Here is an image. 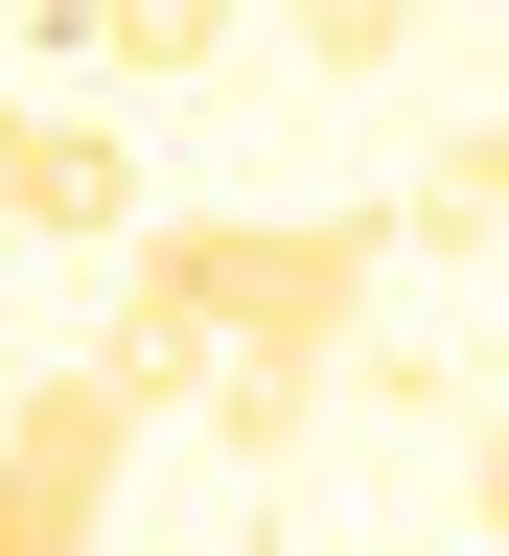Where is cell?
I'll use <instances>...</instances> for the list:
<instances>
[{"label":"cell","mask_w":509,"mask_h":556,"mask_svg":"<svg viewBox=\"0 0 509 556\" xmlns=\"http://www.w3.org/2000/svg\"><path fill=\"white\" fill-rule=\"evenodd\" d=\"M163 441L139 417V371L93 348V371H24L0 394V556H116V464Z\"/></svg>","instance_id":"6da1fadb"},{"label":"cell","mask_w":509,"mask_h":556,"mask_svg":"<svg viewBox=\"0 0 509 556\" xmlns=\"http://www.w3.org/2000/svg\"><path fill=\"white\" fill-rule=\"evenodd\" d=\"M24 232H47V255H139V139H116V116H47V139H24Z\"/></svg>","instance_id":"7a4b0ae2"},{"label":"cell","mask_w":509,"mask_h":556,"mask_svg":"<svg viewBox=\"0 0 509 556\" xmlns=\"http://www.w3.org/2000/svg\"><path fill=\"white\" fill-rule=\"evenodd\" d=\"M47 24L93 47V70H208V47H232V0H47Z\"/></svg>","instance_id":"3957f363"},{"label":"cell","mask_w":509,"mask_h":556,"mask_svg":"<svg viewBox=\"0 0 509 556\" xmlns=\"http://www.w3.org/2000/svg\"><path fill=\"white\" fill-rule=\"evenodd\" d=\"M417 47V0H302V70H394Z\"/></svg>","instance_id":"277c9868"},{"label":"cell","mask_w":509,"mask_h":556,"mask_svg":"<svg viewBox=\"0 0 509 556\" xmlns=\"http://www.w3.org/2000/svg\"><path fill=\"white\" fill-rule=\"evenodd\" d=\"M24 139H47V93H0V232H24Z\"/></svg>","instance_id":"5b68a950"},{"label":"cell","mask_w":509,"mask_h":556,"mask_svg":"<svg viewBox=\"0 0 509 556\" xmlns=\"http://www.w3.org/2000/svg\"><path fill=\"white\" fill-rule=\"evenodd\" d=\"M463 163H486V208H509V116H486V139H463Z\"/></svg>","instance_id":"8992f818"}]
</instances>
